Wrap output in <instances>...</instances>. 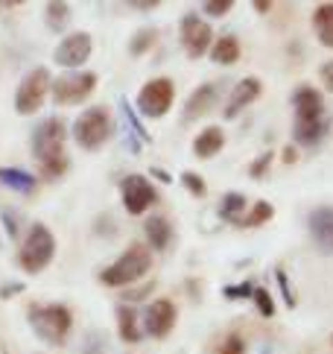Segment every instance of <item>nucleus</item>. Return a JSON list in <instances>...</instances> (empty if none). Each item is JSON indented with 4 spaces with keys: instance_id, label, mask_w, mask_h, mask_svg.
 Returning <instances> with one entry per match:
<instances>
[{
    "instance_id": "nucleus-1",
    "label": "nucleus",
    "mask_w": 333,
    "mask_h": 354,
    "mask_svg": "<svg viewBox=\"0 0 333 354\" xmlns=\"http://www.w3.org/2000/svg\"><path fill=\"white\" fill-rule=\"evenodd\" d=\"M65 141H68V129L59 118H44L32 129V141H30L32 158L44 179H61V176H65V170H68Z\"/></svg>"
},
{
    "instance_id": "nucleus-2",
    "label": "nucleus",
    "mask_w": 333,
    "mask_h": 354,
    "mask_svg": "<svg viewBox=\"0 0 333 354\" xmlns=\"http://www.w3.org/2000/svg\"><path fill=\"white\" fill-rule=\"evenodd\" d=\"M292 109H296V123H292V138L301 147H316L327 132V109L322 94L310 85H301L292 94Z\"/></svg>"
},
{
    "instance_id": "nucleus-3",
    "label": "nucleus",
    "mask_w": 333,
    "mask_h": 354,
    "mask_svg": "<svg viewBox=\"0 0 333 354\" xmlns=\"http://www.w3.org/2000/svg\"><path fill=\"white\" fill-rule=\"evenodd\" d=\"M27 316L38 339H44L47 346H65V339L70 337V328H73V313L68 305H59V301L41 305V301H35V305H30Z\"/></svg>"
},
{
    "instance_id": "nucleus-4",
    "label": "nucleus",
    "mask_w": 333,
    "mask_h": 354,
    "mask_svg": "<svg viewBox=\"0 0 333 354\" xmlns=\"http://www.w3.org/2000/svg\"><path fill=\"white\" fill-rule=\"evenodd\" d=\"M149 267H152V249L144 246V243H132L117 261L108 263V267L99 272V284H106V287H132L137 281H144Z\"/></svg>"
},
{
    "instance_id": "nucleus-5",
    "label": "nucleus",
    "mask_w": 333,
    "mask_h": 354,
    "mask_svg": "<svg viewBox=\"0 0 333 354\" xmlns=\"http://www.w3.org/2000/svg\"><path fill=\"white\" fill-rule=\"evenodd\" d=\"M114 135V118L106 106H91L85 109L79 118L73 120V141L88 153H97L108 144V138Z\"/></svg>"
},
{
    "instance_id": "nucleus-6",
    "label": "nucleus",
    "mask_w": 333,
    "mask_h": 354,
    "mask_svg": "<svg viewBox=\"0 0 333 354\" xmlns=\"http://www.w3.org/2000/svg\"><path fill=\"white\" fill-rule=\"evenodd\" d=\"M53 255H56V237H53V232H50L44 223H32L27 237L21 240V249H18L21 270L30 272V275H38L41 270L50 267Z\"/></svg>"
},
{
    "instance_id": "nucleus-7",
    "label": "nucleus",
    "mask_w": 333,
    "mask_h": 354,
    "mask_svg": "<svg viewBox=\"0 0 333 354\" xmlns=\"http://www.w3.org/2000/svg\"><path fill=\"white\" fill-rule=\"evenodd\" d=\"M97 88V73L91 71H68L50 85V97L56 106H79Z\"/></svg>"
},
{
    "instance_id": "nucleus-8",
    "label": "nucleus",
    "mask_w": 333,
    "mask_h": 354,
    "mask_svg": "<svg viewBox=\"0 0 333 354\" xmlns=\"http://www.w3.org/2000/svg\"><path fill=\"white\" fill-rule=\"evenodd\" d=\"M50 85H53V77H50L47 68H32L27 77L21 80L18 91H15V111L18 115H35L38 109L44 106V100L50 94Z\"/></svg>"
},
{
    "instance_id": "nucleus-9",
    "label": "nucleus",
    "mask_w": 333,
    "mask_h": 354,
    "mask_svg": "<svg viewBox=\"0 0 333 354\" xmlns=\"http://www.w3.org/2000/svg\"><path fill=\"white\" fill-rule=\"evenodd\" d=\"M173 100H175V85H173V80L155 77V80H149L144 88H140V94H137V109H140V115H144V118L158 120V118H164L166 111L173 109Z\"/></svg>"
},
{
    "instance_id": "nucleus-10",
    "label": "nucleus",
    "mask_w": 333,
    "mask_h": 354,
    "mask_svg": "<svg viewBox=\"0 0 333 354\" xmlns=\"http://www.w3.org/2000/svg\"><path fill=\"white\" fill-rule=\"evenodd\" d=\"M120 199H123V208L129 211L132 217H140V214H146L158 202V191L152 187L146 176L132 173L120 182Z\"/></svg>"
},
{
    "instance_id": "nucleus-11",
    "label": "nucleus",
    "mask_w": 333,
    "mask_h": 354,
    "mask_svg": "<svg viewBox=\"0 0 333 354\" xmlns=\"http://www.w3.org/2000/svg\"><path fill=\"white\" fill-rule=\"evenodd\" d=\"M211 44H213L211 24L204 18H199V15H184L182 18V47H184L187 59L204 56L211 50Z\"/></svg>"
},
{
    "instance_id": "nucleus-12",
    "label": "nucleus",
    "mask_w": 333,
    "mask_h": 354,
    "mask_svg": "<svg viewBox=\"0 0 333 354\" xmlns=\"http://www.w3.org/2000/svg\"><path fill=\"white\" fill-rule=\"evenodd\" d=\"M91 50H94L91 35H88V32H70V35H65V39L59 41V47L53 50V59L59 62L61 68L76 71V68H82L85 62L91 59Z\"/></svg>"
},
{
    "instance_id": "nucleus-13",
    "label": "nucleus",
    "mask_w": 333,
    "mask_h": 354,
    "mask_svg": "<svg viewBox=\"0 0 333 354\" xmlns=\"http://www.w3.org/2000/svg\"><path fill=\"white\" fill-rule=\"evenodd\" d=\"M175 319H178V310H175L173 301L155 299L144 313V331L155 339H164V337H170V331L175 328Z\"/></svg>"
},
{
    "instance_id": "nucleus-14",
    "label": "nucleus",
    "mask_w": 333,
    "mask_h": 354,
    "mask_svg": "<svg viewBox=\"0 0 333 354\" xmlns=\"http://www.w3.org/2000/svg\"><path fill=\"white\" fill-rule=\"evenodd\" d=\"M307 229H310L313 243L325 252V255H333V208L322 205L313 208L310 217H307Z\"/></svg>"
},
{
    "instance_id": "nucleus-15",
    "label": "nucleus",
    "mask_w": 333,
    "mask_h": 354,
    "mask_svg": "<svg viewBox=\"0 0 333 354\" xmlns=\"http://www.w3.org/2000/svg\"><path fill=\"white\" fill-rule=\"evenodd\" d=\"M220 106V85L216 82H204L199 85L193 94L187 97V106H184V120H196V118H204Z\"/></svg>"
},
{
    "instance_id": "nucleus-16",
    "label": "nucleus",
    "mask_w": 333,
    "mask_h": 354,
    "mask_svg": "<svg viewBox=\"0 0 333 354\" xmlns=\"http://www.w3.org/2000/svg\"><path fill=\"white\" fill-rule=\"evenodd\" d=\"M260 97V80L258 77H246V80H240L237 85H234V91H231V97H228V106H225V118L231 120V118H237L242 109L246 106H251L254 100Z\"/></svg>"
},
{
    "instance_id": "nucleus-17",
    "label": "nucleus",
    "mask_w": 333,
    "mask_h": 354,
    "mask_svg": "<svg viewBox=\"0 0 333 354\" xmlns=\"http://www.w3.org/2000/svg\"><path fill=\"white\" fill-rule=\"evenodd\" d=\"M117 334H120L123 343H129V346L140 343V337H144L137 310L132 305H126V301H123V305H117Z\"/></svg>"
},
{
    "instance_id": "nucleus-18",
    "label": "nucleus",
    "mask_w": 333,
    "mask_h": 354,
    "mask_svg": "<svg viewBox=\"0 0 333 354\" xmlns=\"http://www.w3.org/2000/svg\"><path fill=\"white\" fill-rule=\"evenodd\" d=\"M225 147V132L220 126H208L193 138V156L196 158H213Z\"/></svg>"
},
{
    "instance_id": "nucleus-19",
    "label": "nucleus",
    "mask_w": 333,
    "mask_h": 354,
    "mask_svg": "<svg viewBox=\"0 0 333 354\" xmlns=\"http://www.w3.org/2000/svg\"><path fill=\"white\" fill-rule=\"evenodd\" d=\"M144 234H146L149 249L164 252L166 246H170V240H173V225H170L166 217H149L144 223Z\"/></svg>"
},
{
    "instance_id": "nucleus-20",
    "label": "nucleus",
    "mask_w": 333,
    "mask_h": 354,
    "mask_svg": "<svg viewBox=\"0 0 333 354\" xmlns=\"http://www.w3.org/2000/svg\"><path fill=\"white\" fill-rule=\"evenodd\" d=\"M0 185L9 187V191H15V194H23V196H30L35 194V176L27 173V170H18V167H0Z\"/></svg>"
},
{
    "instance_id": "nucleus-21",
    "label": "nucleus",
    "mask_w": 333,
    "mask_h": 354,
    "mask_svg": "<svg viewBox=\"0 0 333 354\" xmlns=\"http://www.w3.org/2000/svg\"><path fill=\"white\" fill-rule=\"evenodd\" d=\"M211 62L213 65H237L240 62V41H237V35H222V39H213L211 44Z\"/></svg>"
},
{
    "instance_id": "nucleus-22",
    "label": "nucleus",
    "mask_w": 333,
    "mask_h": 354,
    "mask_svg": "<svg viewBox=\"0 0 333 354\" xmlns=\"http://www.w3.org/2000/svg\"><path fill=\"white\" fill-rule=\"evenodd\" d=\"M313 30L322 47L333 50V3H322L313 12Z\"/></svg>"
},
{
    "instance_id": "nucleus-23",
    "label": "nucleus",
    "mask_w": 333,
    "mask_h": 354,
    "mask_svg": "<svg viewBox=\"0 0 333 354\" xmlns=\"http://www.w3.org/2000/svg\"><path fill=\"white\" fill-rule=\"evenodd\" d=\"M70 3L68 0H47V6H44V21H47V27L53 30V32H61V30H68V24H70Z\"/></svg>"
},
{
    "instance_id": "nucleus-24",
    "label": "nucleus",
    "mask_w": 333,
    "mask_h": 354,
    "mask_svg": "<svg viewBox=\"0 0 333 354\" xmlns=\"http://www.w3.org/2000/svg\"><path fill=\"white\" fill-rule=\"evenodd\" d=\"M246 208H249V199H246V196L237 194V191H228V194L222 196L220 217L228 220V223H240V220H242V214H246Z\"/></svg>"
},
{
    "instance_id": "nucleus-25",
    "label": "nucleus",
    "mask_w": 333,
    "mask_h": 354,
    "mask_svg": "<svg viewBox=\"0 0 333 354\" xmlns=\"http://www.w3.org/2000/svg\"><path fill=\"white\" fill-rule=\"evenodd\" d=\"M275 217V208L269 205V202H251V208L242 214V220L237 223V225H242V229H254V225H263V223H269Z\"/></svg>"
},
{
    "instance_id": "nucleus-26",
    "label": "nucleus",
    "mask_w": 333,
    "mask_h": 354,
    "mask_svg": "<svg viewBox=\"0 0 333 354\" xmlns=\"http://www.w3.org/2000/svg\"><path fill=\"white\" fill-rule=\"evenodd\" d=\"M155 39H158V30H155V27L137 30V32H135V39L129 41V53H132V56H144L146 50L155 44Z\"/></svg>"
},
{
    "instance_id": "nucleus-27",
    "label": "nucleus",
    "mask_w": 333,
    "mask_h": 354,
    "mask_svg": "<svg viewBox=\"0 0 333 354\" xmlns=\"http://www.w3.org/2000/svg\"><path fill=\"white\" fill-rule=\"evenodd\" d=\"M182 185L187 187L190 196H196V199L208 196V185H204V179H202L199 173H193V170H184V173H182Z\"/></svg>"
},
{
    "instance_id": "nucleus-28",
    "label": "nucleus",
    "mask_w": 333,
    "mask_h": 354,
    "mask_svg": "<svg viewBox=\"0 0 333 354\" xmlns=\"http://www.w3.org/2000/svg\"><path fill=\"white\" fill-rule=\"evenodd\" d=\"M251 301L258 305V313H260V316H266V319H272V316H275V301H272V296H269V290L254 287Z\"/></svg>"
},
{
    "instance_id": "nucleus-29",
    "label": "nucleus",
    "mask_w": 333,
    "mask_h": 354,
    "mask_svg": "<svg viewBox=\"0 0 333 354\" xmlns=\"http://www.w3.org/2000/svg\"><path fill=\"white\" fill-rule=\"evenodd\" d=\"M213 354H246V339L240 334H228L222 343L213 348Z\"/></svg>"
},
{
    "instance_id": "nucleus-30",
    "label": "nucleus",
    "mask_w": 333,
    "mask_h": 354,
    "mask_svg": "<svg viewBox=\"0 0 333 354\" xmlns=\"http://www.w3.org/2000/svg\"><path fill=\"white\" fill-rule=\"evenodd\" d=\"M234 3L237 0H204V15H211V18H222V15H228V12L234 9Z\"/></svg>"
},
{
    "instance_id": "nucleus-31",
    "label": "nucleus",
    "mask_w": 333,
    "mask_h": 354,
    "mask_svg": "<svg viewBox=\"0 0 333 354\" xmlns=\"http://www.w3.org/2000/svg\"><path fill=\"white\" fill-rule=\"evenodd\" d=\"M225 299L228 301H240V299H251V293H254V287L249 284V281H242V284H228L225 290Z\"/></svg>"
},
{
    "instance_id": "nucleus-32",
    "label": "nucleus",
    "mask_w": 333,
    "mask_h": 354,
    "mask_svg": "<svg viewBox=\"0 0 333 354\" xmlns=\"http://www.w3.org/2000/svg\"><path fill=\"white\" fill-rule=\"evenodd\" d=\"M108 346H106V337L99 331H91L88 334V343H82V354H106Z\"/></svg>"
},
{
    "instance_id": "nucleus-33",
    "label": "nucleus",
    "mask_w": 333,
    "mask_h": 354,
    "mask_svg": "<svg viewBox=\"0 0 333 354\" xmlns=\"http://www.w3.org/2000/svg\"><path fill=\"white\" fill-rule=\"evenodd\" d=\"M275 278H278V287H280V293H284V301L289 308H296V293H292V287H289V278L284 270H275Z\"/></svg>"
},
{
    "instance_id": "nucleus-34",
    "label": "nucleus",
    "mask_w": 333,
    "mask_h": 354,
    "mask_svg": "<svg viewBox=\"0 0 333 354\" xmlns=\"http://www.w3.org/2000/svg\"><path fill=\"white\" fill-rule=\"evenodd\" d=\"M123 111H126V120H129V123H132V129L137 132V138H140V141H149V132L144 129V123H140V120H137V115H135V109H132L129 103H126V100H123Z\"/></svg>"
},
{
    "instance_id": "nucleus-35",
    "label": "nucleus",
    "mask_w": 333,
    "mask_h": 354,
    "mask_svg": "<svg viewBox=\"0 0 333 354\" xmlns=\"http://www.w3.org/2000/svg\"><path fill=\"white\" fill-rule=\"evenodd\" d=\"M269 164H272V153H263V156L249 167V176H251V179H263V173L269 170Z\"/></svg>"
},
{
    "instance_id": "nucleus-36",
    "label": "nucleus",
    "mask_w": 333,
    "mask_h": 354,
    "mask_svg": "<svg viewBox=\"0 0 333 354\" xmlns=\"http://www.w3.org/2000/svg\"><path fill=\"white\" fill-rule=\"evenodd\" d=\"M3 223H6V234L15 240L18 234H21V225H18V214H9V211H3Z\"/></svg>"
},
{
    "instance_id": "nucleus-37",
    "label": "nucleus",
    "mask_w": 333,
    "mask_h": 354,
    "mask_svg": "<svg viewBox=\"0 0 333 354\" xmlns=\"http://www.w3.org/2000/svg\"><path fill=\"white\" fill-rule=\"evenodd\" d=\"M152 287H155V281H152V284H144V287H137V290H126V305H129V301H140V299H144L146 293H152Z\"/></svg>"
},
{
    "instance_id": "nucleus-38",
    "label": "nucleus",
    "mask_w": 333,
    "mask_h": 354,
    "mask_svg": "<svg viewBox=\"0 0 333 354\" xmlns=\"http://www.w3.org/2000/svg\"><path fill=\"white\" fill-rule=\"evenodd\" d=\"M318 77H322V85L327 88L330 94H333V59H330V62H325L322 71H318Z\"/></svg>"
},
{
    "instance_id": "nucleus-39",
    "label": "nucleus",
    "mask_w": 333,
    "mask_h": 354,
    "mask_svg": "<svg viewBox=\"0 0 333 354\" xmlns=\"http://www.w3.org/2000/svg\"><path fill=\"white\" fill-rule=\"evenodd\" d=\"M126 6H132V9H137V12H149V9H155L161 0H123Z\"/></svg>"
},
{
    "instance_id": "nucleus-40",
    "label": "nucleus",
    "mask_w": 333,
    "mask_h": 354,
    "mask_svg": "<svg viewBox=\"0 0 333 354\" xmlns=\"http://www.w3.org/2000/svg\"><path fill=\"white\" fill-rule=\"evenodd\" d=\"M15 293H23V284H21V281H12V284L0 287V299H12Z\"/></svg>"
},
{
    "instance_id": "nucleus-41",
    "label": "nucleus",
    "mask_w": 333,
    "mask_h": 354,
    "mask_svg": "<svg viewBox=\"0 0 333 354\" xmlns=\"http://www.w3.org/2000/svg\"><path fill=\"white\" fill-rule=\"evenodd\" d=\"M152 176H158V179H161L164 185H170V182H173V176L166 173V170H161V167H152Z\"/></svg>"
},
{
    "instance_id": "nucleus-42",
    "label": "nucleus",
    "mask_w": 333,
    "mask_h": 354,
    "mask_svg": "<svg viewBox=\"0 0 333 354\" xmlns=\"http://www.w3.org/2000/svg\"><path fill=\"white\" fill-rule=\"evenodd\" d=\"M269 6H272V0H254V9H258L260 15H266V12H269Z\"/></svg>"
},
{
    "instance_id": "nucleus-43",
    "label": "nucleus",
    "mask_w": 333,
    "mask_h": 354,
    "mask_svg": "<svg viewBox=\"0 0 333 354\" xmlns=\"http://www.w3.org/2000/svg\"><path fill=\"white\" fill-rule=\"evenodd\" d=\"M298 158V153H296V147H287L284 149V164H292V161H296Z\"/></svg>"
},
{
    "instance_id": "nucleus-44",
    "label": "nucleus",
    "mask_w": 333,
    "mask_h": 354,
    "mask_svg": "<svg viewBox=\"0 0 333 354\" xmlns=\"http://www.w3.org/2000/svg\"><path fill=\"white\" fill-rule=\"evenodd\" d=\"M330 343H333V337H330Z\"/></svg>"
}]
</instances>
